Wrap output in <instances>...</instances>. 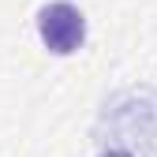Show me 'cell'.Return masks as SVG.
<instances>
[{"label":"cell","mask_w":157,"mask_h":157,"mask_svg":"<svg viewBox=\"0 0 157 157\" xmlns=\"http://www.w3.org/2000/svg\"><path fill=\"white\" fill-rule=\"evenodd\" d=\"M37 30H41V41L52 52L64 56V52H75L78 45H82L86 23H82V15H78V8L49 4V8H41V15H37Z\"/></svg>","instance_id":"6da1fadb"},{"label":"cell","mask_w":157,"mask_h":157,"mask_svg":"<svg viewBox=\"0 0 157 157\" xmlns=\"http://www.w3.org/2000/svg\"><path fill=\"white\" fill-rule=\"evenodd\" d=\"M109 157H127V153H109Z\"/></svg>","instance_id":"7a4b0ae2"}]
</instances>
